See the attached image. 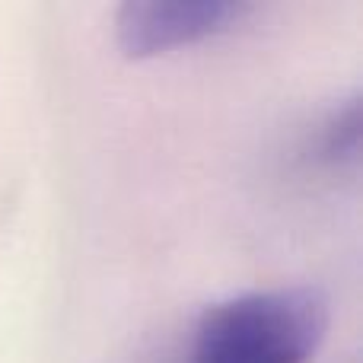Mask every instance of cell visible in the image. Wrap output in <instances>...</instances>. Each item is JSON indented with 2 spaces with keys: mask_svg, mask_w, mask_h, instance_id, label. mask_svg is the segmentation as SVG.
I'll use <instances>...</instances> for the list:
<instances>
[{
  "mask_svg": "<svg viewBox=\"0 0 363 363\" xmlns=\"http://www.w3.org/2000/svg\"><path fill=\"white\" fill-rule=\"evenodd\" d=\"M319 157L335 166L357 163V157H360V99H351L345 108H338V112L332 115V121H328L325 131H322Z\"/></svg>",
  "mask_w": 363,
  "mask_h": 363,
  "instance_id": "obj_3",
  "label": "cell"
},
{
  "mask_svg": "<svg viewBox=\"0 0 363 363\" xmlns=\"http://www.w3.org/2000/svg\"><path fill=\"white\" fill-rule=\"evenodd\" d=\"M328 319V300L315 287L233 296L198 322L188 363H313Z\"/></svg>",
  "mask_w": 363,
  "mask_h": 363,
  "instance_id": "obj_1",
  "label": "cell"
},
{
  "mask_svg": "<svg viewBox=\"0 0 363 363\" xmlns=\"http://www.w3.org/2000/svg\"><path fill=\"white\" fill-rule=\"evenodd\" d=\"M249 10L233 0H131L118 10L115 35L128 57H153L220 35Z\"/></svg>",
  "mask_w": 363,
  "mask_h": 363,
  "instance_id": "obj_2",
  "label": "cell"
}]
</instances>
